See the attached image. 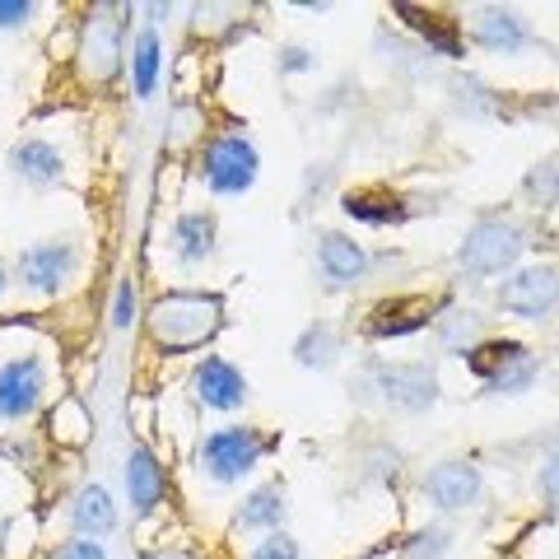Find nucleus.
<instances>
[{
    "label": "nucleus",
    "instance_id": "nucleus-1",
    "mask_svg": "<svg viewBox=\"0 0 559 559\" xmlns=\"http://www.w3.org/2000/svg\"><path fill=\"white\" fill-rule=\"evenodd\" d=\"M224 331V299L205 289H173L150 308V336L164 355H191L205 349Z\"/></svg>",
    "mask_w": 559,
    "mask_h": 559
},
{
    "label": "nucleus",
    "instance_id": "nucleus-2",
    "mask_svg": "<svg viewBox=\"0 0 559 559\" xmlns=\"http://www.w3.org/2000/svg\"><path fill=\"white\" fill-rule=\"evenodd\" d=\"M271 452V439L252 425H224V429H210L201 439V452L197 462L201 471L215 485H238L242 476H252V471L266 462Z\"/></svg>",
    "mask_w": 559,
    "mask_h": 559
},
{
    "label": "nucleus",
    "instance_id": "nucleus-3",
    "mask_svg": "<svg viewBox=\"0 0 559 559\" xmlns=\"http://www.w3.org/2000/svg\"><path fill=\"white\" fill-rule=\"evenodd\" d=\"M257 173H261V154L242 131H219L205 140L201 182L215 191V197H242V191H252Z\"/></svg>",
    "mask_w": 559,
    "mask_h": 559
},
{
    "label": "nucleus",
    "instance_id": "nucleus-4",
    "mask_svg": "<svg viewBox=\"0 0 559 559\" xmlns=\"http://www.w3.org/2000/svg\"><path fill=\"white\" fill-rule=\"evenodd\" d=\"M527 252V238H522L518 224L509 219H480L471 224L462 248H457V266L476 280H489V275H503L518 266V257Z\"/></svg>",
    "mask_w": 559,
    "mask_h": 559
},
{
    "label": "nucleus",
    "instance_id": "nucleus-5",
    "mask_svg": "<svg viewBox=\"0 0 559 559\" xmlns=\"http://www.w3.org/2000/svg\"><path fill=\"white\" fill-rule=\"evenodd\" d=\"M466 369L495 396H518L536 382V355L522 341H480L466 349Z\"/></svg>",
    "mask_w": 559,
    "mask_h": 559
},
{
    "label": "nucleus",
    "instance_id": "nucleus-6",
    "mask_svg": "<svg viewBox=\"0 0 559 559\" xmlns=\"http://www.w3.org/2000/svg\"><path fill=\"white\" fill-rule=\"evenodd\" d=\"M364 388L382 396V406L392 411H429L439 401V373L433 364L425 359H411V364H369V378Z\"/></svg>",
    "mask_w": 559,
    "mask_h": 559
},
{
    "label": "nucleus",
    "instance_id": "nucleus-7",
    "mask_svg": "<svg viewBox=\"0 0 559 559\" xmlns=\"http://www.w3.org/2000/svg\"><path fill=\"white\" fill-rule=\"evenodd\" d=\"M80 266V242L75 238H43V242H28L14 261V275L28 294H43V299H57V294L75 280Z\"/></svg>",
    "mask_w": 559,
    "mask_h": 559
},
{
    "label": "nucleus",
    "instance_id": "nucleus-8",
    "mask_svg": "<svg viewBox=\"0 0 559 559\" xmlns=\"http://www.w3.org/2000/svg\"><path fill=\"white\" fill-rule=\"evenodd\" d=\"M499 308L513 312V318H527V322L550 318L559 308V271L555 266H527V271L509 275L499 285Z\"/></svg>",
    "mask_w": 559,
    "mask_h": 559
},
{
    "label": "nucleus",
    "instance_id": "nucleus-9",
    "mask_svg": "<svg viewBox=\"0 0 559 559\" xmlns=\"http://www.w3.org/2000/svg\"><path fill=\"white\" fill-rule=\"evenodd\" d=\"M43 392H47V369L38 355H20V359L0 364V419L5 425L28 419L43 406Z\"/></svg>",
    "mask_w": 559,
    "mask_h": 559
},
{
    "label": "nucleus",
    "instance_id": "nucleus-10",
    "mask_svg": "<svg viewBox=\"0 0 559 559\" xmlns=\"http://www.w3.org/2000/svg\"><path fill=\"white\" fill-rule=\"evenodd\" d=\"M425 495L439 503L443 513H457V509H476L485 499V476L476 462H462V457H448L439 466H429L425 476Z\"/></svg>",
    "mask_w": 559,
    "mask_h": 559
},
{
    "label": "nucleus",
    "instance_id": "nucleus-11",
    "mask_svg": "<svg viewBox=\"0 0 559 559\" xmlns=\"http://www.w3.org/2000/svg\"><path fill=\"white\" fill-rule=\"evenodd\" d=\"M80 57H84V75L94 84H108L121 61H127V47H121V24L108 20V10H94L90 24H84V43H80Z\"/></svg>",
    "mask_w": 559,
    "mask_h": 559
},
{
    "label": "nucleus",
    "instance_id": "nucleus-12",
    "mask_svg": "<svg viewBox=\"0 0 559 559\" xmlns=\"http://www.w3.org/2000/svg\"><path fill=\"white\" fill-rule=\"evenodd\" d=\"M191 392H197V401L210 411H238L242 401H248V378L224 355H205L197 364V373H191Z\"/></svg>",
    "mask_w": 559,
    "mask_h": 559
},
{
    "label": "nucleus",
    "instance_id": "nucleus-13",
    "mask_svg": "<svg viewBox=\"0 0 559 559\" xmlns=\"http://www.w3.org/2000/svg\"><path fill=\"white\" fill-rule=\"evenodd\" d=\"M318 271L326 285H336V289H349V285H359L364 275H369V252H364V242H355L349 234H322L318 238Z\"/></svg>",
    "mask_w": 559,
    "mask_h": 559
},
{
    "label": "nucleus",
    "instance_id": "nucleus-14",
    "mask_svg": "<svg viewBox=\"0 0 559 559\" xmlns=\"http://www.w3.org/2000/svg\"><path fill=\"white\" fill-rule=\"evenodd\" d=\"M127 495H131V509H135L140 518H150V513L164 503V495H168L164 466H159V457H154L145 443H135V448L127 452Z\"/></svg>",
    "mask_w": 559,
    "mask_h": 559
},
{
    "label": "nucleus",
    "instance_id": "nucleus-15",
    "mask_svg": "<svg viewBox=\"0 0 559 559\" xmlns=\"http://www.w3.org/2000/svg\"><path fill=\"white\" fill-rule=\"evenodd\" d=\"M471 38H476V47H485V51L513 57V51H522L532 43V33L522 24V14L503 10V5H485V10H476V20H471Z\"/></svg>",
    "mask_w": 559,
    "mask_h": 559
},
{
    "label": "nucleus",
    "instance_id": "nucleus-16",
    "mask_svg": "<svg viewBox=\"0 0 559 559\" xmlns=\"http://www.w3.org/2000/svg\"><path fill=\"white\" fill-rule=\"evenodd\" d=\"M215 238H219V219L210 210H182L173 219V257L182 266H201V261L215 257Z\"/></svg>",
    "mask_w": 559,
    "mask_h": 559
},
{
    "label": "nucleus",
    "instance_id": "nucleus-17",
    "mask_svg": "<svg viewBox=\"0 0 559 559\" xmlns=\"http://www.w3.org/2000/svg\"><path fill=\"white\" fill-rule=\"evenodd\" d=\"M10 168H14V178L28 182V187H57L66 178L61 150L47 145V140H38V135L20 140V145H10Z\"/></svg>",
    "mask_w": 559,
    "mask_h": 559
},
{
    "label": "nucleus",
    "instance_id": "nucleus-18",
    "mask_svg": "<svg viewBox=\"0 0 559 559\" xmlns=\"http://www.w3.org/2000/svg\"><path fill=\"white\" fill-rule=\"evenodd\" d=\"M341 210L349 219H359V224H373V229H388V224L411 219L406 201H401L396 191H388V187H355V191H345Z\"/></svg>",
    "mask_w": 559,
    "mask_h": 559
},
{
    "label": "nucleus",
    "instance_id": "nucleus-19",
    "mask_svg": "<svg viewBox=\"0 0 559 559\" xmlns=\"http://www.w3.org/2000/svg\"><path fill=\"white\" fill-rule=\"evenodd\" d=\"M433 326V308L425 299H392V304H378L373 318H369V336L373 341H401V336H415V331Z\"/></svg>",
    "mask_w": 559,
    "mask_h": 559
},
{
    "label": "nucleus",
    "instance_id": "nucleus-20",
    "mask_svg": "<svg viewBox=\"0 0 559 559\" xmlns=\"http://www.w3.org/2000/svg\"><path fill=\"white\" fill-rule=\"evenodd\" d=\"M70 527H75V536H94L103 540L112 527H117V503L103 485H84L75 503H70Z\"/></svg>",
    "mask_w": 559,
    "mask_h": 559
},
{
    "label": "nucleus",
    "instance_id": "nucleus-21",
    "mask_svg": "<svg viewBox=\"0 0 559 559\" xmlns=\"http://www.w3.org/2000/svg\"><path fill=\"white\" fill-rule=\"evenodd\" d=\"M285 513H289V495H285V485H280V480H271V485H257L252 495L238 503V527H248V532H280Z\"/></svg>",
    "mask_w": 559,
    "mask_h": 559
},
{
    "label": "nucleus",
    "instance_id": "nucleus-22",
    "mask_svg": "<svg viewBox=\"0 0 559 559\" xmlns=\"http://www.w3.org/2000/svg\"><path fill=\"white\" fill-rule=\"evenodd\" d=\"M159 70H164L159 33L140 28L135 43H131V90H135V98H150L154 90H159Z\"/></svg>",
    "mask_w": 559,
    "mask_h": 559
},
{
    "label": "nucleus",
    "instance_id": "nucleus-23",
    "mask_svg": "<svg viewBox=\"0 0 559 559\" xmlns=\"http://www.w3.org/2000/svg\"><path fill=\"white\" fill-rule=\"evenodd\" d=\"M396 14H406L411 28L425 33V43L439 51V57H462V33L457 20H443V14H429V10H415V5H396Z\"/></svg>",
    "mask_w": 559,
    "mask_h": 559
},
{
    "label": "nucleus",
    "instance_id": "nucleus-24",
    "mask_svg": "<svg viewBox=\"0 0 559 559\" xmlns=\"http://www.w3.org/2000/svg\"><path fill=\"white\" fill-rule=\"evenodd\" d=\"M294 359H299L304 369H331V364L341 359V331L326 322H312L299 336V345H294Z\"/></svg>",
    "mask_w": 559,
    "mask_h": 559
},
{
    "label": "nucleus",
    "instance_id": "nucleus-25",
    "mask_svg": "<svg viewBox=\"0 0 559 559\" xmlns=\"http://www.w3.org/2000/svg\"><path fill=\"white\" fill-rule=\"evenodd\" d=\"M433 331H439V345L448 355H466L471 345H480V312L448 308L443 318H433Z\"/></svg>",
    "mask_w": 559,
    "mask_h": 559
},
{
    "label": "nucleus",
    "instance_id": "nucleus-26",
    "mask_svg": "<svg viewBox=\"0 0 559 559\" xmlns=\"http://www.w3.org/2000/svg\"><path fill=\"white\" fill-rule=\"evenodd\" d=\"M248 559H304V550L289 532H266V540H257Z\"/></svg>",
    "mask_w": 559,
    "mask_h": 559
},
{
    "label": "nucleus",
    "instance_id": "nucleus-27",
    "mask_svg": "<svg viewBox=\"0 0 559 559\" xmlns=\"http://www.w3.org/2000/svg\"><path fill=\"white\" fill-rule=\"evenodd\" d=\"M131 322H135V280L127 275V280L117 285V299H112V326L127 331Z\"/></svg>",
    "mask_w": 559,
    "mask_h": 559
},
{
    "label": "nucleus",
    "instance_id": "nucleus-28",
    "mask_svg": "<svg viewBox=\"0 0 559 559\" xmlns=\"http://www.w3.org/2000/svg\"><path fill=\"white\" fill-rule=\"evenodd\" d=\"M57 559H108V546L94 536H75V540H66Z\"/></svg>",
    "mask_w": 559,
    "mask_h": 559
},
{
    "label": "nucleus",
    "instance_id": "nucleus-29",
    "mask_svg": "<svg viewBox=\"0 0 559 559\" xmlns=\"http://www.w3.org/2000/svg\"><path fill=\"white\" fill-rule=\"evenodd\" d=\"M536 485H540V495H546L555 509H559V448L550 452L546 462H540V476H536Z\"/></svg>",
    "mask_w": 559,
    "mask_h": 559
},
{
    "label": "nucleus",
    "instance_id": "nucleus-30",
    "mask_svg": "<svg viewBox=\"0 0 559 559\" xmlns=\"http://www.w3.org/2000/svg\"><path fill=\"white\" fill-rule=\"evenodd\" d=\"M318 61H312V51L308 47H280V70L285 75H304V70H312Z\"/></svg>",
    "mask_w": 559,
    "mask_h": 559
},
{
    "label": "nucleus",
    "instance_id": "nucleus-31",
    "mask_svg": "<svg viewBox=\"0 0 559 559\" xmlns=\"http://www.w3.org/2000/svg\"><path fill=\"white\" fill-rule=\"evenodd\" d=\"M33 20L28 0H0V28H24Z\"/></svg>",
    "mask_w": 559,
    "mask_h": 559
},
{
    "label": "nucleus",
    "instance_id": "nucleus-32",
    "mask_svg": "<svg viewBox=\"0 0 559 559\" xmlns=\"http://www.w3.org/2000/svg\"><path fill=\"white\" fill-rule=\"evenodd\" d=\"M0 452H5V457H14V462H28V466H33V448L20 443V439H5V443H0Z\"/></svg>",
    "mask_w": 559,
    "mask_h": 559
},
{
    "label": "nucleus",
    "instance_id": "nucleus-33",
    "mask_svg": "<svg viewBox=\"0 0 559 559\" xmlns=\"http://www.w3.org/2000/svg\"><path fill=\"white\" fill-rule=\"evenodd\" d=\"M5 289H10V271L0 266V299H5Z\"/></svg>",
    "mask_w": 559,
    "mask_h": 559
},
{
    "label": "nucleus",
    "instance_id": "nucleus-34",
    "mask_svg": "<svg viewBox=\"0 0 559 559\" xmlns=\"http://www.w3.org/2000/svg\"><path fill=\"white\" fill-rule=\"evenodd\" d=\"M5 536H10V522L0 518V550H5Z\"/></svg>",
    "mask_w": 559,
    "mask_h": 559
}]
</instances>
